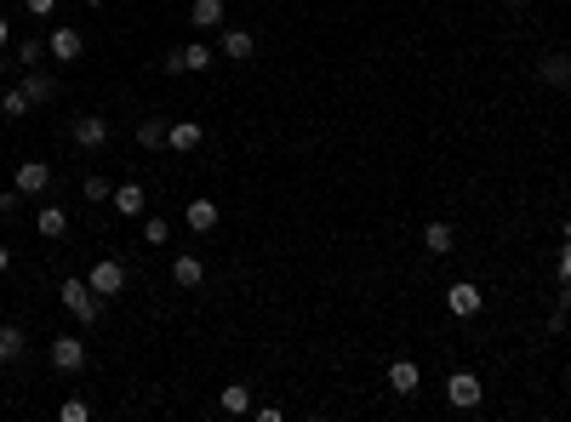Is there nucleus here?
Returning <instances> with one entry per match:
<instances>
[{
    "label": "nucleus",
    "mask_w": 571,
    "mask_h": 422,
    "mask_svg": "<svg viewBox=\"0 0 571 422\" xmlns=\"http://www.w3.org/2000/svg\"><path fill=\"white\" fill-rule=\"evenodd\" d=\"M172 286H177V291H200V286H206V263H200L195 252L172 257Z\"/></svg>",
    "instance_id": "nucleus-10"
},
{
    "label": "nucleus",
    "mask_w": 571,
    "mask_h": 422,
    "mask_svg": "<svg viewBox=\"0 0 571 422\" xmlns=\"http://www.w3.org/2000/svg\"><path fill=\"white\" fill-rule=\"evenodd\" d=\"M29 337L18 332V325H0V366H12V359H23Z\"/></svg>",
    "instance_id": "nucleus-21"
},
{
    "label": "nucleus",
    "mask_w": 571,
    "mask_h": 422,
    "mask_svg": "<svg viewBox=\"0 0 571 422\" xmlns=\"http://www.w3.org/2000/svg\"><path fill=\"white\" fill-rule=\"evenodd\" d=\"M166 240H172V223L160 211H143V245H166Z\"/></svg>",
    "instance_id": "nucleus-23"
},
{
    "label": "nucleus",
    "mask_w": 571,
    "mask_h": 422,
    "mask_svg": "<svg viewBox=\"0 0 571 422\" xmlns=\"http://www.w3.org/2000/svg\"><path fill=\"white\" fill-rule=\"evenodd\" d=\"M12 189H18L23 200L29 194H46V189H52V166H46V160H23L18 171H12Z\"/></svg>",
    "instance_id": "nucleus-6"
},
{
    "label": "nucleus",
    "mask_w": 571,
    "mask_h": 422,
    "mask_svg": "<svg viewBox=\"0 0 571 422\" xmlns=\"http://www.w3.org/2000/svg\"><path fill=\"white\" fill-rule=\"evenodd\" d=\"M40 57H46V40H18V64L23 69H40Z\"/></svg>",
    "instance_id": "nucleus-27"
},
{
    "label": "nucleus",
    "mask_w": 571,
    "mask_h": 422,
    "mask_svg": "<svg viewBox=\"0 0 571 422\" xmlns=\"http://www.w3.org/2000/svg\"><path fill=\"white\" fill-rule=\"evenodd\" d=\"M6 40H12V23H6V18H0V46H6Z\"/></svg>",
    "instance_id": "nucleus-32"
},
{
    "label": "nucleus",
    "mask_w": 571,
    "mask_h": 422,
    "mask_svg": "<svg viewBox=\"0 0 571 422\" xmlns=\"http://www.w3.org/2000/svg\"><path fill=\"white\" fill-rule=\"evenodd\" d=\"M166 132H172V126H166V120H154V115H149L143 126H137V149H149V154H154V149H166Z\"/></svg>",
    "instance_id": "nucleus-22"
},
{
    "label": "nucleus",
    "mask_w": 571,
    "mask_h": 422,
    "mask_svg": "<svg viewBox=\"0 0 571 422\" xmlns=\"http://www.w3.org/2000/svg\"><path fill=\"white\" fill-rule=\"evenodd\" d=\"M23 98L35 103V108H40V103H52V98H57V81H52L46 69H23Z\"/></svg>",
    "instance_id": "nucleus-14"
},
{
    "label": "nucleus",
    "mask_w": 571,
    "mask_h": 422,
    "mask_svg": "<svg viewBox=\"0 0 571 422\" xmlns=\"http://www.w3.org/2000/svg\"><path fill=\"white\" fill-rule=\"evenodd\" d=\"M18 200H23L18 189H6V194H0V217H12V211H18Z\"/></svg>",
    "instance_id": "nucleus-30"
},
{
    "label": "nucleus",
    "mask_w": 571,
    "mask_h": 422,
    "mask_svg": "<svg viewBox=\"0 0 571 422\" xmlns=\"http://www.w3.org/2000/svg\"><path fill=\"white\" fill-rule=\"evenodd\" d=\"M86 6H103V0H86Z\"/></svg>",
    "instance_id": "nucleus-35"
},
{
    "label": "nucleus",
    "mask_w": 571,
    "mask_h": 422,
    "mask_svg": "<svg viewBox=\"0 0 571 422\" xmlns=\"http://www.w3.org/2000/svg\"><path fill=\"white\" fill-rule=\"evenodd\" d=\"M423 252H428V257H452V252H457V228H452V223H428V228H423Z\"/></svg>",
    "instance_id": "nucleus-13"
},
{
    "label": "nucleus",
    "mask_w": 571,
    "mask_h": 422,
    "mask_svg": "<svg viewBox=\"0 0 571 422\" xmlns=\"http://www.w3.org/2000/svg\"><path fill=\"white\" fill-rule=\"evenodd\" d=\"M389 388H394V394H418V388H423L418 359H394V366H389Z\"/></svg>",
    "instance_id": "nucleus-15"
},
{
    "label": "nucleus",
    "mask_w": 571,
    "mask_h": 422,
    "mask_svg": "<svg viewBox=\"0 0 571 422\" xmlns=\"http://www.w3.org/2000/svg\"><path fill=\"white\" fill-rule=\"evenodd\" d=\"M560 245H571V223H560Z\"/></svg>",
    "instance_id": "nucleus-33"
},
{
    "label": "nucleus",
    "mask_w": 571,
    "mask_h": 422,
    "mask_svg": "<svg viewBox=\"0 0 571 422\" xmlns=\"http://www.w3.org/2000/svg\"><path fill=\"white\" fill-rule=\"evenodd\" d=\"M69 137H74V149H103L109 143V115H81L69 126Z\"/></svg>",
    "instance_id": "nucleus-7"
},
{
    "label": "nucleus",
    "mask_w": 571,
    "mask_h": 422,
    "mask_svg": "<svg viewBox=\"0 0 571 422\" xmlns=\"http://www.w3.org/2000/svg\"><path fill=\"white\" fill-rule=\"evenodd\" d=\"M183 223H189V234H212L223 223V206L218 200H189V206H183Z\"/></svg>",
    "instance_id": "nucleus-9"
},
{
    "label": "nucleus",
    "mask_w": 571,
    "mask_h": 422,
    "mask_svg": "<svg viewBox=\"0 0 571 422\" xmlns=\"http://www.w3.org/2000/svg\"><path fill=\"white\" fill-rule=\"evenodd\" d=\"M177 52H183V74H189V69L206 74L212 64H218V52H212V46H200V40H195V46H177Z\"/></svg>",
    "instance_id": "nucleus-20"
},
{
    "label": "nucleus",
    "mask_w": 571,
    "mask_h": 422,
    "mask_svg": "<svg viewBox=\"0 0 571 422\" xmlns=\"http://www.w3.org/2000/svg\"><path fill=\"white\" fill-rule=\"evenodd\" d=\"M57 297H64V308H69L81 325H98V320H103V297L86 286V274H69L64 286H57Z\"/></svg>",
    "instance_id": "nucleus-1"
},
{
    "label": "nucleus",
    "mask_w": 571,
    "mask_h": 422,
    "mask_svg": "<svg viewBox=\"0 0 571 422\" xmlns=\"http://www.w3.org/2000/svg\"><path fill=\"white\" fill-rule=\"evenodd\" d=\"M218 52L229 57V64H252V52H257L252 29H223V46H218Z\"/></svg>",
    "instance_id": "nucleus-12"
},
{
    "label": "nucleus",
    "mask_w": 571,
    "mask_h": 422,
    "mask_svg": "<svg viewBox=\"0 0 571 422\" xmlns=\"http://www.w3.org/2000/svg\"><path fill=\"white\" fill-rule=\"evenodd\" d=\"M446 308H452L457 320H474L486 308V291L474 286V280H452V286H446Z\"/></svg>",
    "instance_id": "nucleus-5"
},
{
    "label": "nucleus",
    "mask_w": 571,
    "mask_h": 422,
    "mask_svg": "<svg viewBox=\"0 0 571 422\" xmlns=\"http://www.w3.org/2000/svg\"><path fill=\"white\" fill-rule=\"evenodd\" d=\"M503 6H526V0H503Z\"/></svg>",
    "instance_id": "nucleus-34"
},
{
    "label": "nucleus",
    "mask_w": 571,
    "mask_h": 422,
    "mask_svg": "<svg viewBox=\"0 0 571 422\" xmlns=\"http://www.w3.org/2000/svg\"><path fill=\"white\" fill-rule=\"evenodd\" d=\"M6 269H12V245L0 240V274H6Z\"/></svg>",
    "instance_id": "nucleus-31"
},
{
    "label": "nucleus",
    "mask_w": 571,
    "mask_h": 422,
    "mask_svg": "<svg viewBox=\"0 0 571 422\" xmlns=\"http://www.w3.org/2000/svg\"><path fill=\"white\" fill-rule=\"evenodd\" d=\"M35 228L46 234V240H64V234H69V211H64V206H40Z\"/></svg>",
    "instance_id": "nucleus-19"
},
{
    "label": "nucleus",
    "mask_w": 571,
    "mask_h": 422,
    "mask_svg": "<svg viewBox=\"0 0 571 422\" xmlns=\"http://www.w3.org/2000/svg\"><path fill=\"white\" fill-rule=\"evenodd\" d=\"M81 52H86V35H81V29L57 23L52 35H46V57H52V64H81Z\"/></svg>",
    "instance_id": "nucleus-4"
},
{
    "label": "nucleus",
    "mask_w": 571,
    "mask_h": 422,
    "mask_svg": "<svg viewBox=\"0 0 571 422\" xmlns=\"http://www.w3.org/2000/svg\"><path fill=\"white\" fill-rule=\"evenodd\" d=\"M81 366H86V342H81V337H52V371L74 377Z\"/></svg>",
    "instance_id": "nucleus-8"
},
{
    "label": "nucleus",
    "mask_w": 571,
    "mask_h": 422,
    "mask_svg": "<svg viewBox=\"0 0 571 422\" xmlns=\"http://www.w3.org/2000/svg\"><path fill=\"white\" fill-rule=\"evenodd\" d=\"M81 194L91 200V206H103V200H115V183H103V177H86V183H81Z\"/></svg>",
    "instance_id": "nucleus-26"
},
{
    "label": "nucleus",
    "mask_w": 571,
    "mask_h": 422,
    "mask_svg": "<svg viewBox=\"0 0 571 422\" xmlns=\"http://www.w3.org/2000/svg\"><path fill=\"white\" fill-rule=\"evenodd\" d=\"M109 206H115L120 217H143V211H149V189H143V183H115V200H109Z\"/></svg>",
    "instance_id": "nucleus-11"
},
{
    "label": "nucleus",
    "mask_w": 571,
    "mask_h": 422,
    "mask_svg": "<svg viewBox=\"0 0 571 422\" xmlns=\"http://www.w3.org/2000/svg\"><path fill=\"white\" fill-rule=\"evenodd\" d=\"M57 417H64V422H86L91 405H86V400H64V405H57Z\"/></svg>",
    "instance_id": "nucleus-28"
},
{
    "label": "nucleus",
    "mask_w": 571,
    "mask_h": 422,
    "mask_svg": "<svg viewBox=\"0 0 571 422\" xmlns=\"http://www.w3.org/2000/svg\"><path fill=\"white\" fill-rule=\"evenodd\" d=\"M200 137H206V132H200V120H177V126L166 132V149H172V154H195Z\"/></svg>",
    "instance_id": "nucleus-16"
},
{
    "label": "nucleus",
    "mask_w": 571,
    "mask_h": 422,
    "mask_svg": "<svg viewBox=\"0 0 571 422\" xmlns=\"http://www.w3.org/2000/svg\"><path fill=\"white\" fill-rule=\"evenodd\" d=\"M23 6L35 12V18H52V12H57V0H23Z\"/></svg>",
    "instance_id": "nucleus-29"
},
{
    "label": "nucleus",
    "mask_w": 571,
    "mask_h": 422,
    "mask_svg": "<svg viewBox=\"0 0 571 422\" xmlns=\"http://www.w3.org/2000/svg\"><path fill=\"white\" fill-rule=\"evenodd\" d=\"M86 286L98 291L103 303H109V297H120V291H126V263H120V257H98V263L86 269Z\"/></svg>",
    "instance_id": "nucleus-2"
},
{
    "label": "nucleus",
    "mask_w": 571,
    "mask_h": 422,
    "mask_svg": "<svg viewBox=\"0 0 571 422\" xmlns=\"http://www.w3.org/2000/svg\"><path fill=\"white\" fill-rule=\"evenodd\" d=\"M189 18H195V29H218L223 23V0H195Z\"/></svg>",
    "instance_id": "nucleus-24"
},
{
    "label": "nucleus",
    "mask_w": 571,
    "mask_h": 422,
    "mask_svg": "<svg viewBox=\"0 0 571 422\" xmlns=\"http://www.w3.org/2000/svg\"><path fill=\"white\" fill-rule=\"evenodd\" d=\"M537 81H543V86H571V57H560V52H554V57H543V64H537Z\"/></svg>",
    "instance_id": "nucleus-18"
},
{
    "label": "nucleus",
    "mask_w": 571,
    "mask_h": 422,
    "mask_svg": "<svg viewBox=\"0 0 571 422\" xmlns=\"http://www.w3.org/2000/svg\"><path fill=\"white\" fill-rule=\"evenodd\" d=\"M0 108H6L12 120H23V115H29V108H35V103L23 98V86H6V98H0Z\"/></svg>",
    "instance_id": "nucleus-25"
},
{
    "label": "nucleus",
    "mask_w": 571,
    "mask_h": 422,
    "mask_svg": "<svg viewBox=\"0 0 571 422\" xmlns=\"http://www.w3.org/2000/svg\"><path fill=\"white\" fill-rule=\"evenodd\" d=\"M218 405H223L229 417H246V411H252V383H223Z\"/></svg>",
    "instance_id": "nucleus-17"
},
{
    "label": "nucleus",
    "mask_w": 571,
    "mask_h": 422,
    "mask_svg": "<svg viewBox=\"0 0 571 422\" xmlns=\"http://www.w3.org/2000/svg\"><path fill=\"white\" fill-rule=\"evenodd\" d=\"M480 400H486V383L474 377V371H452V377H446V405H452V411H474Z\"/></svg>",
    "instance_id": "nucleus-3"
}]
</instances>
